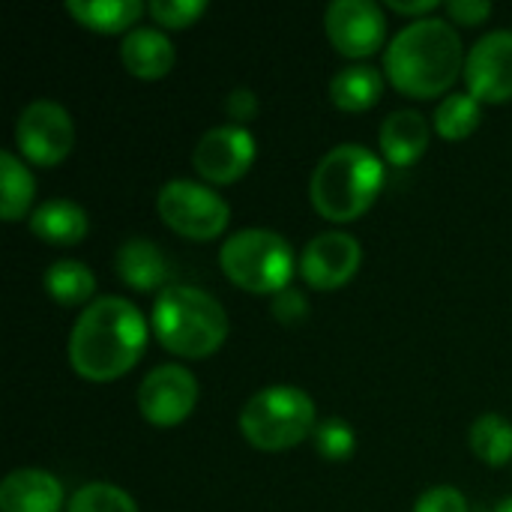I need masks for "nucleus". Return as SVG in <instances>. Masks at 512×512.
Masks as SVG:
<instances>
[{"label":"nucleus","instance_id":"obj_1","mask_svg":"<svg viewBox=\"0 0 512 512\" xmlns=\"http://www.w3.org/2000/svg\"><path fill=\"white\" fill-rule=\"evenodd\" d=\"M150 327L126 297H96L72 324L69 366L93 384H108L126 375L147 348Z\"/></svg>","mask_w":512,"mask_h":512},{"label":"nucleus","instance_id":"obj_2","mask_svg":"<svg viewBox=\"0 0 512 512\" xmlns=\"http://www.w3.org/2000/svg\"><path fill=\"white\" fill-rule=\"evenodd\" d=\"M465 48L456 27L444 18H420L402 27L384 51L390 84L411 99L450 96V87L465 75Z\"/></svg>","mask_w":512,"mask_h":512},{"label":"nucleus","instance_id":"obj_3","mask_svg":"<svg viewBox=\"0 0 512 512\" xmlns=\"http://www.w3.org/2000/svg\"><path fill=\"white\" fill-rule=\"evenodd\" d=\"M150 327L159 345L183 360H207L228 339L222 303L192 285H168L156 294Z\"/></svg>","mask_w":512,"mask_h":512},{"label":"nucleus","instance_id":"obj_4","mask_svg":"<svg viewBox=\"0 0 512 512\" xmlns=\"http://www.w3.org/2000/svg\"><path fill=\"white\" fill-rule=\"evenodd\" d=\"M384 180V162L372 150L360 144H339L312 171L309 198L327 222L345 225L357 222L378 201Z\"/></svg>","mask_w":512,"mask_h":512},{"label":"nucleus","instance_id":"obj_5","mask_svg":"<svg viewBox=\"0 0 512 512\" xmlns=\"http://www.w3.org/2000/svg\"><path fill=\"white\" fill-rule=\"evenodd\" d=\"M222 273L249 294H270L291 288L300 261H294L291 243L267 228H243L222 243Z\"/></svg>","mask_w":512,"mask_h":512},{"label":"nucleus","instance_id":"obj_6","mask_svg":"<svg viewBox=\"0 0 512 512\" xmlns=\"http://www.w3.org/2000/svg\"><path fill=\"white\" fill-rule=\"evenodd\" d=\"M315 399L291 384L264 387L240 411L243 438L264 453H282L315 432Z\"/></svg>","mask_w":512,"mask_h":512},{"label":"nucleus","instance_id":"obj_7","mask_svg":"<svg viewBox=\"0 0 512 512\" xmlns=\"http://www.w3.org/2000/svg\"><path fill=\"white\" fill-rule=\"evenodd\" d=\"M156 210L174 234L195 243L216 240L231 222L228 201L216 189L195 180H168L159 189Z\"/></svg>","mask_w":512,"mask_h":512},{"label":"nucleus","instance_id":"obj_8","mask_svg":"<svg viewBox=\"0 0 512 512\" xmlns=\"http://www.w3.org/2000/svg\"><path fill=\"white\" fill-rule=\"evenodd\" d=\"M15 144L27 162L39 168H54L75 147V123L63 105L51 99H36L15 120Z\"/></svg>","mask_w":512,"mask_h":512},{"label":"nucleus","instance_id":"obj_9","mask_svg":"<svg viewBox=\"0 0 512 512\" xmlns=\"http://www.w3.org/2000/svg\"><path fill=\"white\" fill-rule=\"evenodd\" d=\"M198 405V381L186 366L165 363L147 372L138 387V411L150 426H180Z\"/></svg>","mask_w":512,"mask_h":512},{"label":"nucleus","instance_id":"obj_10","mask_svg":"<svg viewBox=\"0 0 512 512\" xmlns=\"http://www.w3.org/2000/svg\"><path fill=\"white\" fill-rule=\"evenodd\" d=\"M258 156L255 138L246 126L222 123L204 132L192 150V168L213 186H228L246 177Z\"/></svg>","mask_w":512,"mask_h":512},{"label":"nucleus","instance_id":"obj_11","mask_svg":"<svg viewBox=\"0 0 512 512\" xmlns=\"http://www.w3.org/2000/svg\"><path fill=\"white\" fill-rule=\"evenodd\" d=\"M324 30L342 57L363 60L381 51L387 39V18L372 0H336L324 12Z\"/></svg>","mask_w":512,"mask_h":512},{"label":"nucleus","instance_id":"obj_12","mask_svg":"<svg viewBox=\"0 0 512 512\" xmlns=\"http://www.w3.org/2000/svg\"><path fill=\"white\" fill-rule=\"evenodd\" d=\"M468 93L480 105H504L512 99V30H492L474 42L465 60Z\"/></svg>","mask_w":512,"mask_h":512},{"label":"nucleus","instance_id":"obj_13","mask_svg":"<svg viewBox=\"0 0 512 512\" xmlns=\"http://www.w3.org/2000/svg\"><path fill=\"white\" fill-rule=\"evenodd\" d=\"M363 264V246L345 231H324L306 243L300 255V276L315 291L345 288Z\"/></svg>","mask_w":512,"mask_h":512},{"label":"nucleus","instance_id":"obj_14","mask_svg":"<svg viewBox=\"0 0 512 512\" xmlns=\"http://www.w3.org/2000/svg\"><path fill=\"white\" fill-rule=\"evenodd\" d=\"M66 504L60 480L39 468H18L0 483V512H63Z\"/></svg>","mask_w":512,"mask_h":512},{"label":"nucleus","instance_id":"obj_15","mask_svg":"<svg viewBox=\"0 0 512 512\" xmlns=\"http://www.w3.org/2000/svg\"><path fill=\"white\" fill-rule=\"evenodd\" d=\"M120 63L132 78L159 81L174 69V42L156 27H135L120 42Z\"/></svg>","mask_w":512,"mask_h":512},{"label":"nucleus","instance_id":"obj_16","mask_svg":"<svg viewBox=\"0 0 512 512\" xmlns=\"http://www.w3.org/2000/svg\"><path fill=\"white\" fill-rule=\"evenodd\" d=\"M381 153L393 168H408L417 159H423V153L429 150L432 141V126L429 120L414 111V108H402L393 111L384 123H381Z\"/></svg>","mask_w":512,"mask_h":512},{"label":"nucleus","instance_id":"obj_17","mask_svg":"<svg viewBox=\"0 0 512 512\" xmlns=\"http://www.w3.org/2000/svg\"><path fill=\"white\" fill-rule=\"evenodd\" d=\"M30 231L48 246H78L90 234V216L69 198H51L30 213Z\"/></svg>","mask_w":512,"mask_h":512},{"label":"nucleus","instance_id":"obj_18","mask_svg":"<svg viewBox=\"0 0 512 512\" xmlns=\"http://www.w3.org/2000/svg\"><path fill=\"white\" fill-rule=\"evenodd\" d=\"M114 273L132 288V291H156V288H168V261L162 255V249L144 237H132L126 240L117 255H114Z\"/></svg>","mask_w":512,"mask_h":512},{"label":"nucleus","instance_id":"obj_19","mask_svg":"<svg viewBox=\"0 0 512 512\" xmlns=\"http://www.w3.org/2000/svg\"><path fill=\"white\" fill-rule=\"evenodd\" d=\"M81 27L114 36L129 30L132 24H138V18L144 15V3L141 0H66L63 6Z\"/></svg>","mask_w":512,"mask_h":512},{"label":"nucleus","instance_id":"obj_20","mask_svg":"<svg viewBox=\"0 0 512 512\" xmlns=\"http://www.w3.org/2000/svg\"><path fill=\"white\" fill-rule=\"evenodd\" d=\"M381 93H384V75H381V69H375L369 63L345 66L330 81V102L351 114L369 111L372 105H378Z\"/></svg>","mask_w":512,"mask_h":512},{"label":"nucleus","instance_id":"obj_21","mask_svg":"<svg viewBox=\"0 0 512 512\" xmlns=\"http://www.w3.org/2000/svg\"><path fill=\"white\" fill-rule=\"evenodd\" d=\"M36 198V180L24 159L3 150L0 153V216L3 222H21Z\"/></svg>","mask_w":512,"mask_h":512},{"label":"nucleus","instance_id":"obj_22","mask_svg":"<svg viewBox=\"0 0 512 512\" xmlns=\"http://www.w3.org/2000/svg\"><path fill=\"white\" fill-rule=\"evenodd\" d=\"M42 285L48 291V297H54L60 306H90L93 294H96V276L93 270L84 264V261H54L45 276H42Z\"/></svg>","mask_w":512,"mask_h":512},{"label":"nucleus","instance_id":"obj_23","mask_svg":"<svg viewBox=\"0 0 512 512\" xmlns=\"http://www.w3.org/2000/svg\"><path fill=\"white\" fill-rule=\"evenodd\" d=\"M480 123H483V105L468 90L444 96L435 108V132L444 141H465L480 129Z\"/></svg>","mask_w":512,"mask_h":512},{"label":"nucleus","instance_id":"obj_24","mask_svg":"<svg viewBox=\"0 0 512 512\" xmlns=\"http://www.w3.org/2000/svg\"><path fill=\"white\" fill-rule=\"evenodd\" d=\"M471 450L489 468H504L512 459V423L501 414H483L471 426Z\"/></svg>","mask_w":512,"mask_h":512},{"label":"nucleus","instance_id":"obj_25","mask_svg":"<svg viewBox=\"0 0 512 512\" xmlns=\"http://www.w3.org/2000/svg\"><path fill=\"white\" fill-rule=\"evenodd\" d=\"M66 512H138V504L120 486L87 483L69 498Z\"/></svg>","mask_w":512,"mask_h":512},{"label":"nucleus","instance_id":"obj_26","mask_svg":"<svg viewBox=\"0 0 512 512\" xmlns=\"http://www.w3.org/2000/svg\"><path fill=\"white\" fill-rule=\"evenodd\" d=\"M312 444L318 450L321 459L327 462H348L357 450V435H354V426L339 420V417H330V420H321L312 432Z\"/></svg>","mask_w":512,"mask_h":512},{"label":"nucleus","instance_id":"obj_27","mask_svg":"<svg viewBox=\"0 0 512 512\" xmlns=\"http://www.w3.org/2000/svg\"><path fill=\"white\" fill-rule=\"evenodd\" d=\"M147 12L153 15L156 24L168 30H186L207 12V3L204 0H153L147 3Z\"/></svg>","mask_w":512,"mask_h":512},{"label":"nucleus","instance_id":"obj_28","mask_svg":"<svg viewBox=\"0 0 512 512\" xmlns=\"http://www.w3.org/2000/svg\"><path fill=\"white\" fill-rule=\"evenodd\" d=\"M414 512H468V501L453 486H435L417 498Z\"/></svg>","mask_w":512,"mask_h":512},{"label":"nucleus","instance_id":"obj_29","mask_svg":"<svg viewBox=\"0 0 512 512\" xmlns=\"http://www.w3.org/2000/svg\"><path fill=\"white\" fill-rule=\"evenodd\" d=\"M444 9L456 24H465V27L486 24L492 18V12H495V6L489 0H450Z\"/></svg>","mask_w":512,"mask_h":512},{"label":"nucleus","instance_id":"obj_30","mask_svg":"<svg viewBox=\"0 0 512 512\" xmlns=\"http://www.w3.org/2000/svg\"><path fill=\"white\" fill-rule=\"evenodd\" d=\"M273 315H276V321H282V324H288V327H294V324H300L303 318H306V312H309V306H306V297L297 291V288H285V291H279L276 297H273Z\"/></svg>","mask_w":512,"mask_h":512},{"label":"nucleus","instance_id":"obj_31","mask_svg":"<svg viewBox=\"0 0 512 512\" xmlns=\"http://www.w3.org/2000/svg\"><path fill=\"white\" fill-rule=\"evenodd\" d=\"M225 114L234 120V126H246L258 117V96L249 87H234L225 99Z\"/></svg>","mask_w":512,"mask_h":512},{"label":"nucleus","instance_id":"obj_32","mask_svg":"<svg viewBox=\"0 0 512 512\" xmlns=\"http://www.w3.org/2000/svg\"><path fill=\"white\" fill-rule=\"evenodd\" d=\"M438 0H417V3H402V0H387V9L399 12V15H411L414 21L420 18H432V12L438 9Z\"/></svg>","mask_w":512,"mask_h":512},{"label":"nucleus","instance_id":"obj_33","mask_svg":"<svg viewBox=\"0 0 512 512\" xmlns=\"http://www.w3.org/2000/svg\"><path fill=\"white\" fill-rule=\"evenodd\" d=\"M495 512H512V498L501 501V504H498V510H495Z\"/></svg>","mask_w":512,"mask_h":512}]
</instances>
